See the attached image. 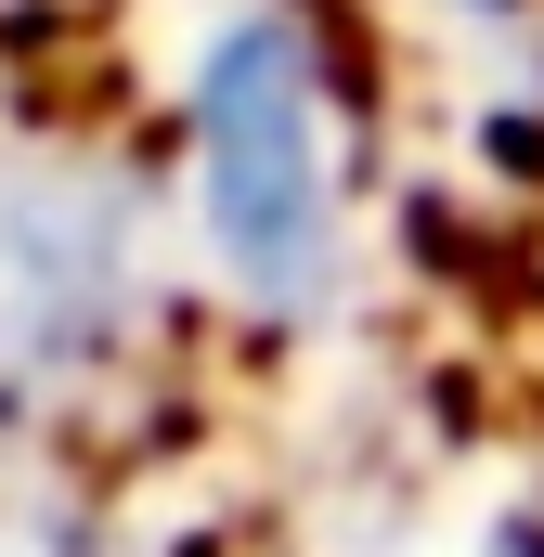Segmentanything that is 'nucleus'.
Returning <instances> with one entry per match:
<instances>
[{
  "label": "nucleus",
  "mask_w": 544,
  "mask_h": 557,
  "mask_svg": "<svg viewBox=\"0 0 544 557\" xmlns=\"http://www.w3.org/2000/svg\"><path fill=\"white\" fill-rule=\"evenodd\" d=\"M182 169H195V247L221 311L298 350L350 311V260H363V221H350V143H337V91H324V52L247 13L208 39L195 91H182Z\"/></svg>",
  "instance_id": "f257e3e1"
},
{
  "label": "nucleus",
  "mask_w": 544,
  "mask_h": 557,
  "mask_svg": "<svg viewBox=\"0 0 544 557\" xmlns=\"http://www.w3.org/2000/svg\"><path fill=\"white\" fill-rule=\"evenodd\" d=\"M260 557H544V493L480 454H376L298 493Z\"/></svg>",
  "instance_id": "7ed1b4c3"
},
{
  "label": "nucleus",
  "mask_w": 544,
  "mask_h": 557,
  "mask_svg": "<svg viewBox=\"0 0 544 557\" xmlns=\"http://www.w3.org/2000/svg\"><path fill=\"white\" fill-rule=\"evenodd\" d=\"M0 557H169V532H143L131 506L104 493H39V506H0Z\"/></svg>",
  "instance_id": "20e7f679"
},
{
  "label": "nucleus",
  "mask_w": 544,
  "mask_h": 557,
  "mask_svg": "<svg viewBox=\"0 0 544 557\" xmlns=\"http://www.w3.org/2000/svg\"><path fill=\"white\" fill-rule=\"evenodd\" d=\"M156 234L91 156H0V454H65L78 416L156 350Z\"/></svg>",
  "instance_id": "f03ea898"
}]
</instances>
